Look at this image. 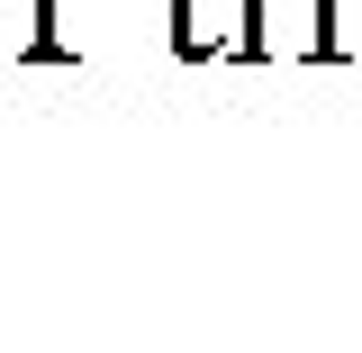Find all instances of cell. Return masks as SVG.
<instances>
[{
    "label": "cell",
    "instance_id": "obj_2",
    "mask_svg": "<svg viewBox=\"0 0 362 353\" xmlns=\"http://www.w3.org/2000/svg\"><path fill=\"white\" fill-rule=\"evenodd\" d=\"M245 18H254V0H173V54L190 64L245 54Z\"/></svg>",
    "mask_w": 362,
    "mask_h": 353
},
{
    "label": "cell",
    "instance_id": "obj_1",
    "mask_svg": "<svg viewBox=\"0 0 362 353\" xmlns=\"http://www.w3.org/2000/svg\"><path fill=\"white\" fill-rule=\"evenodd\" d=\"M335 0H254V18H245V54H335Z\"/></svg>",
    "mask_w": 362,
    "mask_h": 353
}]
</instances>
